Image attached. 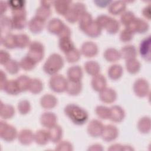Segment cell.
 Masks as SVG:
<instances>
[{"label":"cell","mask_w":151,"mask_h":151,"mask_svg":"<svg viewBox=\"0 0 151 151\" xmlns=\"http://www.w3.org/2000/svg\"><path fill=\"white\" fill-rule=\"evenodd\" d=\"M71 31L70 28L67 26L65 25L63 28V30L60 33V34L58 35L59 38L61 37H71Z\"/></svg>","instance_id":"cell-57"},{"label":"cell","mask_w":151,"mask_h":151,"mask_svg":"<svg viewBox=\"0 0 151 151\" xmlns=\"http://www.w3.org/2000/svg\"><path fill=\"white\" fill-rule=\"evenodd\" d=\"M72 2L71 1L59 0L54 1L53 5L57 13L61 15L64 16L70 9Z\"/></svg>","instance_id":"cell-24"},{"label":"cell","mask_w":151,"mask_h":151,"mask_svg":"<svg viewBox=\"0 0 151 151\" xmlns=\"http://www.w3.org/2000/svg\"><path fill=\"white\" fill-rule=\"evenodd\" d=\"M4 66L6 70L11 74H17L21 68L19 63L12 59H11Z\"/></svg>","instance_id":"cell-50"},{"label":"cell","mask_w":151,"mask_h":151,"mask_svg":"<svg viewBox=\"0 0 151 151\" xmlns=\"http://www.w3.org/2000/svg\"><path fill=\"white\" fill-rule=\"evenodd\" d=\"M48 132L50 133V141L57 143L61 140L63 137V129L60 125H55L49 129Z\"/></svg>","instance_id":"cell-29"},{"label":"cell","mask_w":151,"mask_h":151,"mask_svg":"<svg viewBox=\"0 0 151 151\" xmlns=\"http://www.w3.org/2000/svg\"><path fill=\"white\" fill-rule=\"evenodd\" d=\"M111 17H110L109 16L107 15H100L99 16L97 17V18H96V22L101 27V28L102 29L104 28L106 24H107L108 21H109V19H110Z\"/></svg>","instance_id":"cell-55"},{"label":"cell","mask_w":151,"mask_h":151,"mask_svg":"<svg viewBox=\"0 0 151 151\" xmlns=\"http://www.w3.org/2000/svg\"><path fill=\"white\" fill-rule=\"evenodd\" d=\"M149 84L144 78H138L133 84V91L135 94L139 97H145L149 93Z\"/></svg>","instance_id":"cell-8"},{"label":"cell","mask_w":151,"mask_h":151,"mask_svg":"<svg viewBox=\"0 0 151 151\" xmlns=\"http://www.w3.org/2000/svg\"><path fill=\"white\" fill-rule=\"evenodd\" d=\"M31 79L32 78L25 75H21L16 79L21 92L26 91L29 90Z\"/></svg>","instance_id":"cell-42"},{"label":"cell","mask_w":151,"mask_h":151,"mask_svg":"<svg viewBox=\"0 0 151 151\" xmlns=\"http://www.w3.org/2000/svg\"><path fill=\"white\" fill-rule=\"evenodd\" d=\"M28 47L27 55L37 63L40 62L44 56L45 49L43 44L39 41H34L31 42Z\"/></svg>","instance_id":"cell-6"},{"label":"cell","mask_w":151,"mask_h":151,"mask_svg":"<svg viewBox=\"0 0 151 151\" xmlns=\"http://www.w3.org/2000/svg\"><path fill=\"white\" fill-rule=\"evenodd\" d=\"M123 73V67L119 64L111 65L108 69L107 74L112 80H117L121 78Z\"/></svg>","instance_id":"cell-28"},{"label":"cell","mask_w":151,"mask_h":151,"mask_svg":"<svg viewBox=\"0 0 151 151\" xmlns=\"http://www.w3.org/2000/svg\"><path fill=\"white\" fill-rule=\"evenodd\" d=\"M121 58L126 61L133 58H136L137 56V50L133 45H127L123 47L120 51Z\"/></svg>","instance_id":"cell-26"},{"label":"cell","mask_w":151,"mask_h":151,"mask_svg":"<svg viewBox=\"0 0 151 151\" xmlns=\"http://www.w3.org/2000/svg\"><path fill=\"white\" fill-rule=\"evenodd\" d=\"M85 12H86V5L81 2H76L71 4L64 17L68 22L74 24L78 21L80 17Z\"/></svg>","instance_id":"cell-3"},{"label":"cell","mask_w":151,"mask_h":151,"mask_svg":"<svg viewBox=\"0 0 151 151\" xmlns=\"http://www.w3.org/2000/svg\"><path fill=\"white\" fill-rule=\"evenodd\" d=\"M18 110L21 114H27L31 110V104L28 100H22L18 104Z\"/></svg>","instance_id":"cell-51"},{"label":"cell","mask_w":151,"mask_h":151,"mask_svg":"<svg viewBox=\"0 0 151 151\" xmlns=\"http://www.w3.org/2000/svg\"><path fill=\"white\" fill-rule=\"evenodd\" d=\"M103 55L105 60L110 63L116 62L121 58L120 51L114 48H109L106 49Z\"/></svg>","instance_id":"cell-31"},{"label":"cell","mask_w":151,"mask_h":151,"mask_svg":"<svg viewBox=\"0 0 151 151\" xmlns=\"http://www.w3.org/2000/svg\"><path fill=\"white\" fill-rule=\"evenodd\" d=\"M50 141L48 130L40 129L34 133V142L39 145H45Z\"/></svg>","instance_id":"cell-25"},{"label":"cell","mask_w":151,"mask_h":151,"mask_svg":"<svg viewBox=\"0 0 151 151\" xmlns=\"http://www.w3.org/2000/svg\"><path fill=\"white\" fill-rule=\"evenodd\" d=\"M67 84L68 80H67L63 75L58 74L51 76L49 81L50 88L53 91L58 93L66 91Z\"/></svg>","instance_id":"cell-4"},{"label":"cell","mask_w":151,"mask_h":151,"mask_svg":"<svg viewBox=\"0 0 151 151\" xmlns=\"http://www.w3.org/2000/svg\"><path fill=\"white\" fill-rule=\"evenodd\" d=\"M58 46L60 50L64 54H66L75 48L74 44L72 41L71 37L59 38Z\"/></svg>","instance_id":"cell-32"},{"label":"cell","mask_w":151,"mask_h":151,"mask_svg":"<svg viewBox=\"0 0 151 151\" xmlns=\"http://www.w3.org/2000/svg\"><path fill=\"white\" fill-rule=\"evenodd\" d=\"M110 120L115 123H120L123 120L125 117L124 109L117 105H114L110 107Z\"/></svg>","instance_id":"cell-17"},{"label":"cell","mask_w":151,"mask_h":151,"mask_svg":"<svg viewBox=\"0 0 151 151\" xmlns=\"http://www.w3.org/2000/svg\"><path fill=\"white\" fill-rule=\"evenodd\" d=\"M64 64L63 57L58 54H51L43 65V70L47 74L53 76L63 67Z\"/></svg>","instance_id":"cell-2"},{"label":"cell","mask_w":151,"mask_h":151,"mask_svg":"<svg viewBox=\"0 0 151 151\" xmlns=\"http://www.w3.org/2000/svg\"><path fill=\"white\" fill-rule=\"evenodd\" d=\"M64 26L65 24L61 19L58 18H52L48 21L47 28L51 34L58 35Z\"/></svg>","instance_id":"cell-16"},{"label":"cell","mask_w":151,"mask_h":151,"mask_svg":"<svg viewBox=\"0 0 151 151\" xmlns=\"http://www.w3.org/2000/svg\"><path fill=\"white\" fill-rule=\"evenodd\" d=\"M16 39L17 47L21 49L29 47L31 42L29 36L25 34H19L16 35Z\"/></svg>","instance_id":"cell-43"},{"label":"cell","mask_w":151,"mask_h":151,"mask_svg":"<svg viewBox=\"0 0 151 151\" xmlns=\"http://www.w3.org/2000/svg\"><path fill=\"white\" fill-rule=\"evenodd\" d=\"M137 129L142 133H148L150 132L151 121L149 117L145 116L140 118L137 122Z\"/></svg>","instance_id":"cell-38"},{"label":"cell","mask_w":151,"mask_h":151,"mask_svg":"<svg viewBox=\"0 0 151 151\" xmlns=\"http://www.w3.org/2000/svg\"><path fill=\"white\" fill-rule=\"evenodd\" d=\"M53 3H54V1H41V5L51 8V5H53Z\"/></svg>","instance_id":"cell-63"},{"label":"cell","mask_w":151,"mask_h":151,"mask_svg":"<svg viewBox=\"0 0 151 151\" xmlns=\"http://www.w3.org/2000/svg\"><path fill=\"white\" fill-rule=\"evenodd\" d=\"M134 34L129 28L125 27V28L120 32V40L123 42H129L133 39Z\"/></svg>","instance_id":"cell-52"},{"label":"cell","mask_w":151,"mask_h":151,"mask_svg":"<svg viewBox=\"0 0 151 151\" xmlns=\"http://www.w3.org/2000/svg\"><path fill=\"white\" fill-rule=\"evenodd\" d=\"M45 22V21L35 16L28 22V28L31 32L39 34L44 29Z\"/></svg>","instance_id":"cell-22"},{"label":"cell","mask_w":151,"mask_h":151,"mask_svg":"<svg viewBox=\"0 0 151 151\" xmlns=\"http://www.w3.org/2000/svg\"><path fill=\"white\" fill-rule=\"evenodd\" d=\"M0 137L4 141L10 142L18 137L16 128L4 121L0 122Z\"/></svg>","instance_id":"cell-5"},{"label":"cell","mask_w":151,"mask_h":151,"mask_svg":"<svg viewBox=\"0 0 151 151\" xmlns=\"http://www.w3.org/2000/svg\"><path fill=\"white\" fill-rule=\"evenodd\" d=\"M57 117L52 112H45L40 117V123L42 126L48 129L57 124Z\"/></svg>","instance_id":"cell-14"},{"label":"cell","mask_w":151,"mask_h":151,"mask_svg":"<svg viewBox=\"0 0 151 151\" xmlns=\"http://www.w3.org/2000/svg\"><path fill=\"white\" fill-rule=\"evenodd\" d=\"M95 112L97 116L101 119L107 120L110 119V109L104 106H98L96 107Z\"/></svg>","instance_id":"cell-48"},{"label":"cell","mask_w":151,"mask_h":151,"mask_svg":"<svg viewBox=\"0 0 151 151\" xmlns=\"http://www.w3.org/2000/svg\"><path fill=\"white\" fill-rule=\"evenodd\" d=\"M82 90V84L81 81H71L68 80L67 93L73 96L78 95Z\"/></svg>","instance_id":"cell-34"},{"label":"cell","mask_w":151,"mask_h":151,"mask_svg":"<svg viewBox=\"0 0 151 151\" xmlns=\"http://www.w3.org/2000/svg\"><path fill=\"white\" fill-rule=\"evenodd\" d=\"M127 28H129L134 34H144L148 31L149 26L145 20L139 18H135Z\"/></svg>","instance_id":"cell-9"},{"label":"cell","mask_w":151,"mask_h":151,"mask_svg":"<svg viewBox=\"0 0 151 151\" xmlns=\"http://www.w3.org/2000/svg\"><path fill=\"white\" fill-rule=\"evenodd\" d=\"M55 149L57 150L70 151V150H73V147L72 144L68 141L61 140L58 143H57V145L56 146Z\"/></svg>","instance_id":"cell-54"},{"label":"cell","mask_w":151,"mask_h":151,"mask_svg":"<svg viewBox=\"0 0 151 151\" xmlns=\"http://www.w3.org/2000/svg\"><path fill=\"white\" fill-rule=\"evenodd\" d=\"M124 146L121 145L120 144H114L110 146V147L109 149L110 150H124Z\"/></svg>","instance_id":"cell-62"},{"label":"cell","mask_w":151,"mask_h":151,"mask_svg":"<svg viewBox=\"0 0 151 151\" xmlns=\"http://www.w3.org/2000/svg\"><path fill=\"white\" fill-rule=\"evenodd\" d=\"M78 21L80 29L82 31L84 32L86 29L91 24L93 20L91 15L86 11L80 17Z\"/></svg>","instance_id":"cell-33"},{"label":"cell","mask_w":151,"mask_h":151,"mask_svg":"<svg viewBox=\"0 0 151 151\" xmlns=\"http://www.w3.org/2000/svg\"><path fill=\"white\" fill-rule=\"evenodd\" d=\"M41 107L45 109H52L57 104V99L51 94L44 95L40 100Z\"/></svg>","instance_id":"cell-23"},{"label":"cell","mask_w":151,"mask_h":151,"mask_svg":"<svg viewBox=\"0 0 151 151\" xmlns=\"http://www.w3.org/2000/svg\"><path fill=\"white\" fill-rule=\"evenodd\" d=\"M102 29H103L96 22V21H93L91 24L86 29L84 32L87 36L91 38H97L100 35Z\"/></svg>","instance_id":"cell-36"},{"label":"cell","mask_w":151,"mask_h":151,"mask_svg":"<svg viewBox=\"0 0 151 151\" xmlns=\"http://www.w3.org/2000/svg\"><path fill=\"white\" fill-rule=\"evenodd\" d=\"M1 32H5L6 34L10 33V32L14 29L12 19L5 15L1 16Z\"/></svg>","instance_id":"cell-39"},{"label":"cell","mask_w":151,"mask_h":151,"mask_svg":"<svg viewBox=\"0 0 151 151\" xmlns=\"http://www.w3.org/2000/svg\"><path fill=\"white\" fill-rule=\"evenodd\" d=\"M101 146L99 144H95L93 145H91L90 147H89V150H102Z\"/></svg>","instance_id":"cell-64"},{"label":"cell","mask_w":151,"mask_h":151,"mask_svg":"<svg viewBox=\"0 0 151 151\" xmlns=\"http://www.w3.org/2000/svg\"><path fill=\"white\" fill-rule=\"evenodd\" d=\"M11 60L10 54L5 50H1L0 51V63L1 65H5Z\"/></svg>","instance_id":"cell-56"},{"label":"cell","mask_w":151,"mask_h":151,"mask_svg":"<svg viewBox=\"0 0 151 151\" xmlns=\"http://www.w3.org/2000/svg\"><path fill=\"white\" fill-rule=\"evenodd\" d=\"M51 14V8L40 5L37 9L35 16L45 22L46 20L50 17Z\"/></svg>","instance_id":"cell-44"},{"label":"cell","mask_w":151,"mask_h":151,"mask_svg":"<svg viewBox=\"0 0 151 151\" xmlns=\"http://www.w3.org/2000/svg\"><path fill=\"white\" fill-rule=\"evenodd\" d=\"M7 81H8V80L6 78V76L5 73L2 70H1V73H0V88H1V90H3L4 87Z\"/></svg>","instance_id":"cell-58"},{"label":"cell","mask_w":151,"mask_h":151,"mask_svg":"<svg viewBox=\"0 0 151 151\" xmlns=\"http://www.w3.org/2000/svg\"><path fill=\"white\" fill-rule=\"evenodd\" d=\"M12 21L14 29L21 30L27 25V12L24 9L12 11Z\"/></svg>","instance_id":"cell-7"},{"label":"cell","mask_w":151,"mask_h":151,"mask_svg":"<svg viewBox=\"0 0 151 151\" xmlns=\"http://www.w3.org/2000/svg\"><path fill=\"white\" fill-rule=\"evenodd\" d=\"M2 90L10 95H17L21 93V90L16 80H8Z\"/></svg>","instance_id":"cell-30"},{"label":"cell","mask_w":151,"mask_h":151,"mask_svg":"<svg viewBox=\"0 0 151 151\" xmlns=\"http://www.w3.org/2000/svg\"><path fill=\"white\" fill-rule=\"evenodd\" d=\"M15 114L14 107L8 104H4L1 101L0 116L3 119H11Z\"/></svg>","instance_id":"cell-27"},{"label":"cell","mask_w":151,"mask_h":151,"mask_svg":"<svg viewBox=\"0 0 151 151\" xmlns=\"http://www.w3.org/2000/svg\"><path fill=\"white\" fill-rule=\"evenodd\" d=\"M8 6L12 11L19 10L25 8V1H7Z\"/></svg>","instance_id":"cell-53"},{"label":"cell","mask_w":151,"mask_h":151,"mask_svg":"<svg viewBox=\"0 0 151 151\" xmlns=\"http://www.w3.org/2000/svg\"><path fill=\"white\" fill-rule=\"evenodd\" d=\"M81 54L80 51L78 49L74 48L65 54V60L69 63H76L80 59Z\"/></svg>","instance_id":"cell-47"},{"label":"cell","mask_w":151,"mask_h":151,"mask_svg":"<svg viewBox=\"0 0 151 151\" xmlns=\"http://www.w3.org/2000/svg\"><path fill=\"white\" fill-rule=\"evenodd\" d=\"M111 2L112 1H94V2L96 4V5L100 8H104L107 6H109Z\"/></svg>","instance_id":"cell-60"},{"label":"cell","mask_w":151,"mask_h":151,"mask_svg":"<svg viewBox=\"0 0 151 151\" xmlns=\"http://www.w3.org/2000/svg\"><path fill=\"white\" fill-rule=\"evenodd\" d=\"M104 126L101 122L97 119H93L89 122L87 130L88 134L91 137H98L101 136Z\"/></svg>","instance_id":"cell-10"},{"label":"cell","mask_w":151,"mask_h":151,"mask_svg":"<svg viewBox=\"0 0 151 151\" xmlns=\"http://www.w3.org/2000/svg\"><path fill=\"white\" fill-rule=\"evenodd\" d=\"M98 52L99 48L97 44L92 41L84 42L81 47V54L87 58L95 57Z\"/></svg>","instance_id":"cell-12"},{"label":"cell","mask_w":151,"mask_h":151,"mask_svg":"<svg viewBox=\"0 0 151 151\" xmlns=\"http://www.w3.org/2000/svg\"><path fill=\"white\" fill-rule=\"evenodd\" d=\"M135 15L133 12L130 11H124L121 14L120 22L125 27H128L135 18Z\"/></svg>","instance_id":"cell-49"},{"label":"cell","mask_w":151,"mask_h":151,"mask_svg":"<svg viewBox=\"0 0 151 151\" xmlns=\"http://www.w3.org/2000/svg\"><path fill=\"white\" fill-rule=\"evenodd\" d=\"M65 114L76 125H83L87 121L88 114L87 111L75 104H67L64 110Z\"/></svg>","instance_id":"cell-1"},{"label":"cell","mask_w":151,"mask_h":151,"mask_svg":"<svg viewBox=\"0 0 151 151\" xmlns=\"http://www.w3.org/2000/svg\"><path fill=\"white\" fill-rule=\"evenodd\" d=\"M37 63L28 55L24 57L19 61L20 67L25 71H31L33 70Z\"/></svg>","instance_id":"cell-41"},{"label":"cell","mask_w":151,"mask_h":151,"mask_svg":"<svg viewBox=\"0 0 151 151\" xmlns=\"http://www.w3.org/2000/svg\"><path fill=\"white\" fill-rule=\"evenodd\" d=\"M0 8H1V15H4V14L6 11L7 9V7L8 4H7V2H4V1H1L0 2Z\"/></svg>","instance_id":"cell-61"},{"label":"cell","mask_w":151,"mask_h":151,"mask_svg":"<svg viewBox=\"0 0 151 151\" xmlns=\"http://www.w3.org/2000/svg\"><path fill=\"white\" fill-rule=\"evenodd\" d=\"M2 44L8 49H14L17 48L16 35L8 33L1 38Z\"/></svg>","instance_id":"cell-35"},{"label":"cell","mask_w":151,"mask_h":151,"mask_svg":"<svg viewBox=\"0 0 151 151\" xmlns=\"http://www.w3.org/2000/svg\"><path fill=\"white\" fill-rule=\"evenodd\" d=\"M142 15L146 19L148 20L150 19V8L149 5L143 8L142 11Z\"/></svg>","instance_id":"cell-59"},{"label":"cell","mask_w":151,"mask_h":151,"mask_svg":"<svg viewBox=\"0 0 151 151\" xmlns=\"http://www.w3.org/2000/svg\"><path fill=\"white\" fill-rule=\"evenodd\" d=\"M43 89V83L41 80L35 78H32L29 88V91L34 94H37L40 93Z\"/></svg>","instance_id":"cell-45"},{"label":"cell","mask_w":151,"mask_h":151,"mask_svg":"<svg viewBox=\"0 0 151 151\" xmlns=\"http://www.w3.org/2000/svg\"><path fill=\"white\" fill-rule=\"evenodd\" d=\"M99 99L104 103H113L117 99V93L114 89L106 87L99 93Z\"/></svg>","instance_id":"cell-13"},{"label":"cell","mask_w":151,"mask_h":151,"mask_svg":"<svg viewBox=\"0 0 151 151\" xmlns=\"http://www.w3.org/2000/svg\"><path fill=\"white\" fill-rule=\"evenodd\" d=\"M119 136V130L113 124H107L104 126L103 130L101 134L103 140L110 142L114 140Z\"/></svg>","instance_id":"cell-11"},{"label":"cell","mask_w":151,"mask_h":151,"mask_svg":"<svg viewBox=\"0 0 151 151\" xmlns=\"http://www.w3.org/2000/svg\"><path fill=\"white\" fill-rule=\"evenodd\" d=\"M126 68L127 71L132 74H137L140 70V63L136 58H133L126 61Z\"/></svg>","instance_id":"cell-40"},{"label":"cell","mask_w":151,"mask_h":151,"mask_svg":"<svg viewBox=\"0 0 151 151\" xmlns=\"http://www.w3.org/2000/svg\"><path fill=\"white\" fill-rule=\"evenodd\" d=\"M84 69L88 74L93 77L100 73V66L95 61H88L84 64Z\"/></svg>","instance_id":"cell-37"},{"label":"cell","mask_w":151,"mask_h":151,"mask_svg":"<svg viewBox=\"0 0 151 151\" xmlns=\"http://www.w3.org/2000/svg\"><path fill=\"white\" fill-rule=\"evenodd\" d=\"M120 28V23L119 22L114 18H110L107 24H106L104 29L106 31L110 34H116Z\"/></svg>","instance_id":"cell-46"},{"label":"cell","mask_w":151,"mask_h":151,"mask_svg":"<svg viewBox=\"0 0 151 151\" xmlns=\"http://www.w3.org/2000/svg\"><path fill=\"white\" fill-rule=\"evenodd\" d=\"M67 74L68 81H81L83 73L79 65H73L68 69Z\"/></svg>","instance_id":"cell-21"},{"label":"cell","mask_w":151,"mask_h":151,"mask_svg":"<svg viewBox=\"0 0 151 151\" xmlns=\"http://www.w3.org/2000/svg\"><path fill=\"white\" fill-rule=\"evenodd\" d=\"M126 8V4L123 1L111 2L108 7V11L113 15H118L123 13Z\"/></svg>","instance_id":"cell-20"},{"label":"cell","mask_w":151,"mask_h":151,"mask_svg":"<svg viewBox=\"0 0 151 151\" xmlns=\"http://www.w3.org/2000/svg\"><path fill=\"white\" fill-rule=\"evenodd\" d=\"M139 52L141 57L146 61H150V37L145 38L140 44Z\"/></svg>","instance_id":"cell-15"},{"label":"cell","mask_w":151,"mask_h":151,"mask_svg":"<svg viewBox=\"0 0 151 151\" xmlns=\"http://www.w3.org/2000/svg\"><path fill=\"white\" fill-rule=\"evenodd\" d=\"M91 84L94 91L100 93L106 87L107 81L105 77L99 73L93 77Z\"/></svg>","instance_id":"cell-18"},{"label":"cell","mask_w":151,"mask_h":151,"mask_svg":"<svg viewBox=\"0 0 151 151\" xmlns=\"http://www.w3.org/2000/svg\"><path fill=\"white\" fill-rule=\"evenodd\" d=\"M18 139L23 145H29L34 141V133L29 129H22L18 134Z\"/></svg>","instance_id":"cell-19"}]
</instances>
